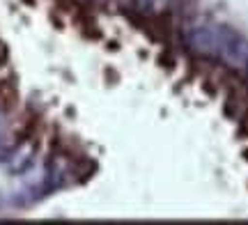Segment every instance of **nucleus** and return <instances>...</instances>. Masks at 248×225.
Segmentation results:
<instances>
[{"mask_svg":"<svg viewBox=\"0 0 248 225\" xmlns=\"http://www.w3.org/2000/svg\"><path fill=\"white\" fill-rule=\"evenodd\" d=\"M218 60H223L230 67H246L248 62V39L239 35L234 28L223 26L221 46H218Z\"/></svg>","mask_w":248,"mask_h":225,"instance_id":"nucleus-2","label":"nucleus"},{"mask_svg":"<svg viewBox=\"0 0 248 225\" xmlns=\"http://www.w3.org/2000/svg\"><path fill=\"white\" fill-rule=\"evenodd\" d=\"M221 23H212L207 18L191 21L182 28V42L195 55L202 58H218V46H221Z\"/></svg>","mask_w":248,"mask_h":225,"instance_id":"nucleus-1","label":"nucleus"}]
</instances>
